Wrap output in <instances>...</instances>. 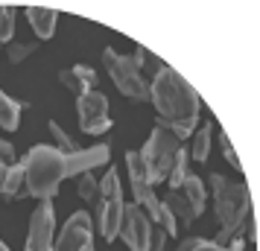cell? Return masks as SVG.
<instances>
[{
	"label": "cell",
	"instance_id": "6da1fadb",
	"mask_svg": "<svg viewBox=\"0 0 260 251\" xmlns=\"http://www.w3.org/2000/svg\"><path fill=\"white\" fill-rule=\"evenodd\" d=\"M103 164H108L106 144H96L91 149H76V152H61L59 146H32L29 155L24 158L26 193L41 202H50L68 175H82Z\"/></svg>",
	"mask_w": 260,
	"mask_h": 251
},
{
	"label": "cell",
	"instance_id": "7a4b0ae2",
	"mask_svg": "<svg viewBox=\"0 0 260 251\" xmlns=\"http://www.w3.org/2000/svg\"><path fill=\"white\" fill-rule=\"evenodd\" d=\"M149 99L155 102V111H158V126L170 129L178 140L193 134L196 123H199L202 99L196 94V88L178 70L164 64L155 73L152 85H149Z\"/></svg>",
	"mask_w": 260,
	"mask_h": 251
},
{
	"label": "cell",
	"instance_id": "3957f363",
	"mask_svg": "<svg viewBox=\"0 0 260 251\" xmlns=\"http://www.w3.org/2000/svg\"><path fill=\"white\" fill-rule=\"evenodd\" d=\"M213 187V204H216V216H219V234H216V245H225L243 231H248V239L257 242V222L251 213V193L243 181H228L225 175L213 172L211 175Z\"/></svg>",
	"mask_w": 260,
	"mask_h": 251
},
{
	"label": "cell",
	"instance_id": "277c9868",
	"mask_svg": "<svg viewBox=\"0 0 260 251\" xmlns=\"http://www.w3.org/2000/svg\"><path fill=\"white\" fill-rule=\"evenodd\" d=\"M103 61H106V70L111 76V82L117 85L120 94H126L129 99H138V102L149 99V85L143 82V76H141L143 47H138L132 56H120L117 50L108 47L103 53Z\"/></svg>",
	"mask_w": 260,
	"mask_h": 251
},
{
	"label": "cell",
	"instance_id": "5b68a950",
	"mask_svg": "<svg viewBox=\"0 0 260 251\" xmlns=\"http://www.w3.org/2000/svg\"><path fill=\"white\" fill-rule=\"evenodd\" d=\"M120 237L132 251H164V228H158L141 204H123Z\"/></svg>",
	"mask_w": 260,
	"mask_h": 251
},
{
	"label": "cell",
	"instance_id": "8992f818",
	"mask_svg": "<svg viewBox=\"0 0 260 251\" xmlns=\"http://www.w3.org/2000/svg\"><path fill=\"white\" fill-rule=\"evenodd\" d=\"M126 164H129V181H132V193H135V204H141L143 210L149 213L152 222L164 225V234L173 237L178 228H176V216L167 210L161 199L152 193V184L146 178V169H143V161H141V152H126Z\"/></svg>",
	"mask_w": 260,
	"mask_h": 251
},
{
	"label": "cell",
	"instance_id": "52a82bcc",
	"mask_svg": "<svg viewBox=\"0 0 260 251\" xmlns=\"http://www.w3.org/2000/svg\"><path fill=\"white\" fill-rule=\"evenodd\" d=\"M181 149H184V146H181V140H178L176 134L155 123L152 137H149L146 146L141 149V161H143V169H146L149 184L164 181L167 175H170V169H173V164H176V158H178Z\"/></svg>",
	"mask_w": 260,
	"mask_h": 251
},
{
	"label": "cell",
	"instance_id": "ba28073f",
	"mask_svg": "<svg viewBox=\"0 0 260 251\" xmlns=\"http://www.w3.org/2000/svg\"><path fill=\"white\" fill-rule=\"evenodd\" d=\"M123 193H120V175L111 167L106 178L100 181V199H96V225L106 242L120 234V219H123Z\"/></svg>",
	"mask_w": 260,
	"mask_h": 251
},
{
	"label": "cell",
	"instance_id": "9c48e42d",
	"mask_svg": "<svg viewBox=\"0 0 260 251\" xmlns=\"http://www.w3.org/2000/svg\"><path fill=\"white\" fill-rule=\"evenodd\" d=\"M76 111H79V126L85 134H103L111 129V117H108V99L100 91H91L76 99Z\"/></svg>",
	"mask_w": 260,
	"mask_h": 251
},
{
	"label": "cell",
	"instance_id": "30bf717a",
	"mask_svg": "<svg viewBox=\"0 0 260 251\" xmlns=\"http://www.w3.org/2000/svg\"><path fill=\"white\" fill-rule=\"evenodd\" d=\"M53 251H94V242H91V216L85 210H76L64 222L59 239L53 242Z\"/></svg>",
	"mask_w": 260,
	"mask_h": 251
},
{
	"label": "cell",
	"instance_id": "8fae6325",
	"mask_svg": "<svg viewBox=\"0 0 260 251\" xmlns=\"http://www.w3.org/2000/svg\"><path fill=\"white\" fill-rule=\"evenodd\" d=\"M53 228H56V213L53 204L41 202L29 219V237H26V251H53Z\"/></svg>",
	"mask_w": 260,
	"mask_h": 251
},
{
	"label": "cell",
	"instance_id": "7c38bea8",
	"mask_svg": "<svg viewBox=\"0 0 260 251\" xmlns=\"http://www.w3.org/2000/svg\"><path fill=\"white\" fill-rule=\"evenodd\" d=\"M61 85L71 91L73 99H79V96L91 94L96 88V73L94 67H88V64H73V67H64V70L59 73Z\"/></svg>",
	"mask_w": 260,
	"mask_h": 251
},
{
	"label": "cell",
	"instance_id": "4fadbf2b",
	"mask_svg": "<svg viewBox=\"0 0 260 251\" xmlns=\"http://www.w3.org/2000/svg\"><path fill=\"white\" fill-rule=\"evenodd\" d=\"M26 18L38 38H53V32H56V9L53 6H26Z\"/></svg>",
	"mask_w": 260,
	"mask_h": 251
},
{
	"label": "cell",
	"instance_id": "5bb4252c",
	"mask_svg": "<svg viewBox=\"0 0 260 251\" xmlns=\"http://www.w3.org/2000/svg\"><path fill=\"white\" fill-rule=\"evenodd\" d=\"M167 207V210H170V213L176 216V219H181V222H193V219H196V216H202L199 210H196V207H193V202H190L187 196H184V193L181 190H170L164 196V202H161Z\"/></svg>",
	"mask_w": 260,
	"mask_h": 251
},
{
	"label": "cell",
	"instance_id": "9a60e30c",
	"mask_svg": "<svg viewBox=\"0 0 260 251\" xmlns=\"http://www.w3.org/2000/svg\"><path fill=\"white\" fill-rule=\"evenodd\" d=\"M26 184V169H24V161H18V164H9L6 169V178H3V187H0V196L6 199V202H12L21 196Z\"/></svg>",
	"mask_w": 260,
	"mask_h": 251
},
{
	"label": "cell",
	"instance_id": "2e32d148",
	"mask_svg": "<svg viewBox=\"0 0 260 251\" xmlns=\"http://www.w3.org/2000/svg\"><path fill=\"white\" fill-rule=\"evenodd\" d=\"M176 251H246V242L240 237L231 239V245H216L213 239H202V237H190L184 242H178Z\"/></svg>",
	"mask_w": 260,
	"mask_h": 251
},
{
	"label": "cell",
	"instance_id": "e0dca14e",
	"mask_svg": "<svg viewBox=\"0 0 260 251\" xmlns=\"http://www.w3.org/2000/svg\"><path fill=\"white\" fill-rule=\"evenodd\" d=\"M21 111H24V105L18 99H12V96H6L0 91V129L15 132L18 123H21Z\"/></svg>",
	"mask_w": 260,
	"mask_h": 251
},
{
	"label": "cell",
	"instance_id": "ac0fdd59",
	"mask_svg": "<svg viewBox=\"0 0 260 251\" xmlns=\"http://www.w3.org/2000/svg\"><path fill=\"white\" fill-rule=\"evenodd\" d=\"M213 132H216V126H213V123H205L199 132L193 134V146H190V158H193V161H208Z\"/></svg>",
	"mask_w": 260,
	"mask_h": 251
},
{
	"label": "cell",
	"instance_id": "d6986e66",
	"mask_svg": "<svg viewBox=\"0 0 260 251\" xmlns=\"http://www.w3.org/2000/svg\"><path fill=\"white\" fill-rule=\"evenodd\" d=\"M178 190H181V193H184V196L190 199V202H193V207H196L199 213L205 210V199H208V193H205V184H202V178H199V175H193V172H187Z\"/></svg>",
	"mask_w": 260,
	"mask_h": 251
},
{
	"label": "cell",
	"instance_id": "ffe728a7",
	"mask_svg": "<svg viewBox=\"0 0 260 251\" xmlns=\"http://www.w3.org/2000/svg\"><path fill=\"white\" fill-rule=\"evenodd\" d=\"M36 50H38V41H24V44H21V41H12L9 50H6V59L12 61V64H21V61H24L26 56H32Z\"/></svg>",
	"mask_w": 260,
	"mask_h": 251
},
{
	"label": "cell",
	"instance_id": "44dd1931",
	"mask_svg": "<svg viewBox=\"0 0 260 251\" xmlns=\"http://www.w3.org/2000/svg\"><path fill=\"white\" fill-rule=\"evenodd\" d=\"M184 175H187V149H181L176 158V164H173V169H170V190H178L181 187V181H184Z\"/></svg>",
	"mask_w": 260,
	"mask_h": 251
},
{
	"label": "cell",
	"instance_id": "7402d4cb",
	"mask_svg": "<svg viewBox=\"0 0 260 251\" xmlns=\"http://www.w3.org/2000/svg\"><path fill=\"white\" fill-rule=\"evenodd\" d=\"M76 190H79V196H82L85 202H94V199H100V181H96L91 172H82Z\"/></svg>",
	"mask_w": 260,
	"mask_h": 251
},
{
	"label": "cell",
	"instance_id": "603a6c76",
	"mask_svg": "<svg viewBox=\"0 0 260 251\" xmlns=\"http://www.w3.org/2000/svg\"><path fill=\"white\" fill-rule=\"evenodd\" d=\"M47 132L53 134V137H56V144H59L61 152H76V144L71 140V134L64 132L59 123H56V120H50V123H47Z\"/></svg>",
	"mask_w": 260,
	"mask_h": 251
},
{
	"label": "cell",
	"instance_id": "cb8c5ba5",
	"mask_svg": "<svg viewBox=\"0 0 260 251\" xmlns=\"http://www.w3.org/2000/svg\"><path fill=\"white\" fill-rule=\"evenodd\" d=\"M15 35V9L12 6H3L0 15V41H12Z\"/></svg>",
	"mask_w": 260,
	"mask_h": 251
},
{
	"label": "cell",
	"instance_id": "d4e9b609",
	"mask_svg": "<svg viewBox=\"0 0 260 251\" xmlns=\"http://www.w3.org/2000/svg\"><path fill=\"white\" fill-rule=\"evenodd\" d=\"M213 134H219V144H222V155H225V161L231 164L234 169H243V164H240V158H237V152L231 149V144H228V137H225L222 132H213Z\"/></svg>",
	"mask_w": 260,
	"mask_h": 251
},
{
	"label": "cell",
	"instance_id": "484cf974",
	"mask_svg": "<svg viewBox=\"0 0 260 251\" xmlns=\"http://www.w3.org/2000/svg\"><path fill=\"white\" fill-rule=\"evenodd\" d=\"M0 158H6V161L12 164V158H15V149H12V144H9V140H0Z\"/></svg>",
	"mask_w": 260,
	"mask_h": 251
},
{
	"label": "cell",
	"instance_id": "4316f807",
	"mask_svg": "<svg viewBox=\"0 0 260 251\" xmlns=\"http://www.w3.org/2000/svg\"><path fill=\"white\" fill-rule=\"evenodd\" d=\"M6 169H9V161L0 158V187H3V178H6Z\"/></svg>",
	"mask_w": 260,
	"mask_h": 251
},
{
	"label": "cell",
	"instance_id": "83f0119b",
	"mask_svg": "<svg viewBox=\"0 0 260 251\" xmlns=\"http://www.w3.org/2000/svg\"><path fill=\"white\" fill-rule=\"evenodd\" d=\"M0 251H9V245H6V242H3V239H0Z\"/></svg>",
	"mask_w": 260,
	"mask_h": 251
},
{
	"label": "cell",
	"instance_id": "f1b7e54d",
	"mask_svg": "<svg viewBox=\"0 0 260 251\" xmlns=\"http://www.w3.org/2000/svg\"><path fill=\"white\" fill-rule=\"evenodd\" d=\"M0 15H3V6H0ZM0 44H3V41H0Z\"/></svg>",
	"mask_w": 260,
	"mask_h": 251
}]
</instances>
